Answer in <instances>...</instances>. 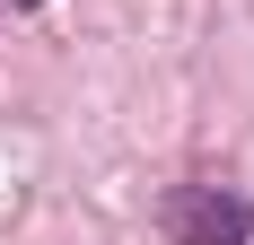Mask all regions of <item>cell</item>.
Returning <instances> with one entry per match:
<instances>
[{
  "instance_id": "obj_1",
  "label": "cell",
  "mask_w": 254,
  "mask_h": 245,
  "mask_svg": "<svg viewBox=\"0 0 254 245\" xmlns=\"http://www.w3.org/2000/svg\"><path fill=\"white\" fill-rule=\"evenodd\" d=\"M158 219H167L176 245H246L254 237V201L237 193V184H210L202 175V184H176Z\"/></svg>"
}]
</instances>
